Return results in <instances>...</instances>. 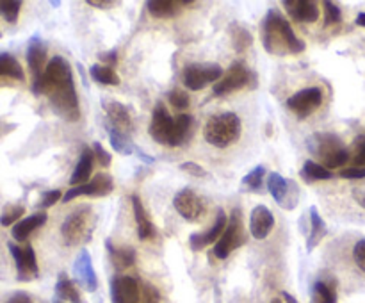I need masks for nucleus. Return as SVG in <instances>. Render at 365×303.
I'll return each mask as SVG.
<instances>
[{"instance_id":"obj_1","label":"nucleus","mask_w":365,"mask_h":303,"mask_svg":"<svg viewBox=\"0 0 365 303\" xmlns=\"http://www.w3.org/2000/svg\"><path fill=\"white\" fill-rule=\"evenodd\" d=\"M32 93L48 96L53 111L66 121H78L81 118L73 73L64 57L56 56L48 61L43 77L32 84Z\"/></svg>"},{"instance_id":"obj_2","label":"nucleus","mask_w":365,"mask_h":303,"mask_svg":"<svg viewBox=\"0 0 365 303\" xmlns=\"http://www.w3.org/2000/svg\"><path fill=\"white\" fill-rule=\"evenodd\" d=\"M153 141L164 146H182L191 139L195 132V118L191 114H180L173 118L163 102L153 107L152 121L148 127Z\"/></svg>"},{"instance_id":"obj_3","label":"nucleus","mask_w":365,"mask_h":303,"mask_svg":"<svg viewBox=\"0 0 365 303\" xmlns=\"http://www.w3.org/2000/svg\"><path fill=\"white\" fill-rule=\"evenodd\" d=\"M262 45L267 52L274 56L302 53L307 48L305 41L296 36L291 24L274 7L267 11L262 21Z\"/></svg>"},{"instance_id":"obj_4","label":"nucleus","mask_w":365,"mask_h":303,"mask_svg":"<svg viewBox=\"0 0 365 303\" xmlns=\"http://www.w3.org/2000/svg\"><path fill=\"white\" fill-rule=\"evenodd\" d=\"M241 118L234 113L214 114L207 120L205 128H203L205 141L216 148H227V146L234 145L241 138Z\"/></svg>"},{"instance_id":"obj_5","label":"nucleus","mask_w":365,"mask_h":303,"mask_svg":"<svg viewBox=\"0 0 365 303\" xmlns=\"http://www.w3.org/2000/svg\"><path fill=\"white\" fill-rule=\"evenodd\" d=\"M309 146L314 155L319 159L321 166L327 170H335L349 163L351 152L342 143V139L335 134H314L309 139Z\"/></svg>"},{"instance_id":"obj_6","label":"nucleus","mask_w":365,"mask_h":303,"mask_svg":"<svg viewBox=\"0 0 365 303\" xmlns=\"http://www.w3.org/2000/svg\"><path fill=\"white\" fill-rule=\"evenodd\" d=\"M95 228V214L91 207H78L64 220L61 227V235L66 246H78L89 241Z\"/></svg>"},{"instance_id":"obj_7","label":"nucleus","mask_w":365,"mask_h":303,"mask_svg":"<svg viewBox=\"0 0 365 303\" xmlns=\"http://www.w3.org/2000/svg\"><path fill=\"white\" fill-rule=\"evenodd\" d=\"M246 242V234H245V227H242V216L239 212V209H235L232 212V216L228 217V225L225 228L223 235L220 237V241L216 242L214 246V255L217 259H227L230 257V253L234 252L235 248H239L241 245Z\"/></svg>"},{"instance_id":"obj_8","label":"nucleus","mask_w":365,"mask_h":303,"mask_svg":"<svg viewBox=\"0 0 365 303\" xmlns=\"http://www.w3.org/2000/svg\"><path fill=\"white\" fill-rule=\"evenodd\" d=\"M253 78H255V75L246 68L245 63H234L225 71L223 77L212 86V91L216 96L230 95V93L245 89L246 86L252 84Z\"/></svg>"},{"instance_id":"obj_9","label":"nucleus","mask_w":365,"mask_h":303,"mask_svg":"<svg viewBox=\"0 0 365 303\" xmlns=\"http://www.w3.org/2000/svg\"><path fill=\"white\" fill-rule=\"evenodd\" d=\"M267 189H269L271 196H273L274 202L282 209L292 210L298 205L299 188L292 178L282 177L280 173H269V177H267Z\"/></svg>"},{"instance_id":"obj_10","label":"nucleus","mask_w":365,"mask_h":303,"mask_svg":"<svg viewBox=\"0 0 365 303\" xmlns=\"http://www.w3.org/2000/svg\"><path fill=\"white\" fill-rule=\"evenodd\" d=\"M223 73L220 64H189L184 70V84L191 91H200L209 84H216Z\"/></svg>"},{"instance_id":"obj_11","label":"nucleus","mask_w":365,"mask_h":303,"mask_svg":"<svg viewBox=\"0 0 365 303\" xmlns=\"http://www.w3.org/2000/svg\"><path fill=\"white\" fill-rule=\"evenodd\" d=\"M9 252L13 255L14 264H16V273L18 280L20 282H31L34 278H38L39 267L38 260H36L34 248L31 245L27 246H16L14 242H9Z\"/></svg>"},{"instance_id":"obj_12","label":"nucleus","mask_w":365,"mask_h":303,"mask_svg":"<svg viewBox=\"0 0 365 303\" xmlns=\"http://www.w3.org/2000/svg\"><path fill=\"white\" fill-rule=\"evenodd\" d=\"M323 103V91L319 88H305L287 100V107L298 118H307L316 113Z\"/></svg>"},{"instance_id":"obj_13","label":"nucleus","mask_w":365,"mask_h":303,"mask_svg":"<svg viewBox=\"0 0 365 303\" xmlns=\"http://www.w3.org/2000/svg\"><path fill=\"white\" fill-rule=\"evenodd\" d=\"M173 205L175 209H177V212L187 221H198L207 210L205 202H203L202 196L196 195L192 189L187 188L182 189V191H178L177 195H175Z\"/></svg>"},{"instance_id":"obj_14","label":"nucleus","mask_w":365,"mask_h":303,"mask_svg":"<svg viewBox=\"0 0 365 303\" xmlns=\"http://www.w3.org/2000/svg\"><path fill=\"white\" fill-rule=\"evenodd\" d=\"M110 299L113 303H139L141 282L128 274H118L110 280Z\"/></svg>"},{"instance_id":"obj_15","label":"nucleus","mask_w":365,"mask_h":303,"mask_svg":"<svg viewBox=\"0 0 365 303\" xmlns=\"http://www.w3.org/2000/svg\"><path fill=\"white\" fill-rule=\"evenodd\" d=\"M114 189V180L110 175L98 173L93 177L88 184L77 185L71 188L66 195H63V202H71V200L78 198V196H107Z\"/></svg>"},{"instance_id":"obj_16","label":"nucleus","mask_w":365,"mask_h":303,"mask_svg":"<svg viewBox=\"0 0 365 303\" xmlns=\"http://www.w3.org/2000/svg\"><path fill=\"white\" fill-rule=\"evenodd\" d=\"M27 64L32 73V84L43 77L46 70V45L39 36H32L27 43Z\"/></svg>"},{"instance_id":"obj_17","label":"nucleus","mask_w":365,"mask_h":303,"mask_svg":"<svg viewBox=\"0 0 365 303\" xmlns=\"http://www.w3.org/2000/svg\"><path fill=\"white\" fill-rule=\"evenodd\" d=\"M73 273L75 278L78 280V284L86 289V291L93 292L98 287V278H96L95 267H93L91 255H89L88 250H82L77 255L73 264Z\"/></svg>"},{"instance_id":"obj_18","label":"nucleus","mask_w":365,"mask_h":303,"mask_svg":"<svg viewBox=\"0 0 365 303\" xmlns=\"http://www.w3.org/2000/svg\"><path fill=\"white\" fill-rule=\"evenodd\" d=\"M274 228V216L266 205H257L250 214V232L255 239L262 241Z\"/></svg>"},{"instance_id":"obj_19","label":"nucleus","mask_w":365,"mask_h":303,"mask_svg":"<svg viewBox=\"0 0 365 303\" xmlns=\"http://www.w3.org/2000/svg\"><path fill=\"white\" fill-rule=\"evenodd\" d=\"M227 225H228L227 214H225V210H220V212H217L216 221H214V225L209 228V230L203 232V234H192L191 235V239H189L191 250H195V252H200V250L205 248V246L212 245L214 241H216V242L220 241V237L223 235Z\"/></svg>"},{"instance_id":"obj_20","label":"nucleus","mask_w":365,"mask_h":303,"mask_svg":"<svg viewBox=\"0 0 365 303\" xmlns=\"http://www.w3.org/2000/svg\"><path fill=\"white\" fill-rule=\"evenodd\" d=\"M285 11L299 24H314L319 18V6L314 0H285Z\"/></svg>"},{"instance_id":"obj_21","label":"nucleus","mask_w":365,"mask_h":303,"mask_svg":"<svg viewBox=\"0 0 365 303\" xmlns=\"http://www.w3.org/2000/svg\"><path fill=\"white\" fill-rule=\"evenodd\" d=\"M103 109H106L107 118H109V125H113L114 128H118L123 134H128L134 128V123H132V116L128 113L127 106L120 102H103Z\"/></svg>"},{"instance_id":"obj_22","label":"nucleus","mask_w":365,"mask_h":303,"mask_svg":"<svg viewBox=\"0 0 365 303\" xmlns=\"http://www.w3.org/2000/svg\"><path fill=\"white\" fill-rule=\"evenodd\" d=\"M191 4L195 2H191V0H150L146 7H148L152 16L168 20V18L178 16Z\"/></svg>"},{"instance_id":"obj_23","label":"nucleus","mask_w":365,"mask_h":303,"mask_svg":"<svg viewBox=\"0 0 365 303\" xmlns=\"http://www.w3.org/2000/svg\"><path fill=\"white\" fill-rule=\"evenodd\" d=\"M132 209H134L135 225H138V237L141 241H148L155 235V227H153L152 220H150L148 212H146L145 205L138 195L132 196Z\"/></svg>"},{"instance_id":"obj_24","label":"nucleus","mask_w":365,"mask_h":303,"mask_svg":"<svg viewBox=\"0 0 365 303\" xmlns=\"http://www.w3.org/2000/svg\"><path fill=\"white\" fill-rule=\"evenodd\" d=\"M93 164H95V157H93V150L84 148L82 150V155L78 159L77 166H75L73 175L70 178V184L73 188L82 184H88L89 177H91V171H93Z\"/></svg>"},{"instance_id":"obj_25","label":"nucleus","mask_w":365,"mask_h":303,"mask_svg":"<svg viewBox=\"0 0 365 303\" xmlns=\"http://www.w3.org/2000/svg\"><path fill=\"white\" fill-rule=\"evenodd\" d=\"M46 223V212H38L32 214V216L24 217V220L18 221L16 225H13V230H11V235L16 241H25L36 228H39L41 225Z\"/></svg>"},{"instance_id":"obj_26","label":"nucleus","mask_w":365,"mask_h":303,"mask_svg":"<svg viewBox=\"0 0 365 303\" xmlns=\"http://www.w3.org/2000/svg\"><path fill=\"white\" fill-rule=\"evenodd\" d=\"M309 216H310V234H309V237H307V250H309V252H312V250L316 248L321 241H323V237L327 235L328 228H327V223H324V220L321 217L317 207H310Z\"/></svg>"},{"instance_id":"obj_27","label":"nucleus","mask_w":365,"mask_h":303,"mask_svg":"<svg viewBox=\"0 0 365 303\" xmlns=\"http://www.w3.org/2000/svg\"><path fill=\"white\" fill-rule=\"evenodd\" d=\"M107 250H109V255L113 264L116 266V269H125V267H130L135 264V250L130 248V246H121V248H116V246L110 245V241L106 242Z\"/></svg>"},{"instance_id":"obj_28","label":"nucleus","mask_w":365,"mask_h":303,"mask_svg":"<svg viewBox=\"0 0 365 303\" xmlns=\"http://www.w3.org/2000/svg\"><path fill=\"white\" fill-rule=\"evenodd\" d=\"M106 128H107V134H109V141L110 145H113L114 152L121 153V155H130V153L135 152L134 143L127 138V134H123V132H120L118 128H114L113 125L109 123L106 125Z\"/></svg>"},{"instance_id":"obj_29","label":"nucleus","mask_w":365,"mask_h":303,"mask_svg":"<svg viewBox=\"0 0 365 303\" xmlns=\"http://www.w3.org/2000/svg\"><path fill=\"white\" fill-rule=\"evenodd\" d=\"M230 38L232 46L235 48V52H245V50H248L253 43L252 32H250L245 25L237 24V21H234V24L230 25Z\"/></svg>"},{"instance_id":"obj_30","label":"nucleus","mask_w":365,"mask_h":303,"mask_svg":"<svg viewBox=\"0 0 365 303\" xmlns=\"http://www.w3.org/2000/svg\"><path fill=\"white\" fill-rule=\"evenodd\" d=\"M0 77H9L13 81H24L25 73L21 70L20 63L16 57H13L7 52H0Z\"/></svg>"},{"instance_id":"obj_31","label":"nucleus","mask_w":365,"mask_h":303,"mask_svg":"<svg viewBox=\"0 0 365 303\" xmlns=\"http://www.w3.org/2000/svg\"><path fill=\"white\" fill-rule=\"evenodd\" d=\"M56 292L61 299H64V302L84 303L82 302L81 294H78V289L75 287L73 282H71L64 273L59 274V280H57V285H56Z\"/></svg>"},{"instance_id":"obj_32","label":"nucleus","mask_w":365,"mask_h":303,"mask_svg":"<svg viewBox=\"0 0 365 303\" xmlns=\"http://www.w3.org/2000/svg\"><path fill=\"white\" fill-rule=\"evenodd\" d=\"M89 75L93 81L100 82L106 86H118L120 84V75L113 70V68L106 66V64H93L89 68Z\"/></svg>"},{"instance_id":"obj_33","label":"nucleus","mask_w":365,"mask_h":303,"mask_svg":"<svg viewBox=\"0 0 365 303\" xmlns=\"http://www.w3.org/2000/svg\"><path fill=\"white\" fill-rule=\"evenodd\" d=\"M302 177L307 182H316V180H330L334 178V173L330 170H327L324 166H321L316 160H307L305 166L302 170Z\"/></svg>"},{"instance_id":"obj_34","label":"nucleus","mask_w":365,"mask_h":303,"mask_svg":"<svg viewBox=\"0 0 365 303\" xmlns=\"http://www.w3.org/2000/svg\"><path fill=\"white\" fill-rule=\"evenodd\" d=\"M312 298L314 303H337V292L334 285L327 282H316L312 289Z\"/></svg>"},{"instance_id":"obj_35","label":"nucleus","mask_w":365,"mask_h":303,"mask_svg":"<svg viewBox=\"0 0 365 303\" xmlns=\"http://www.w3.org/2000/svg\"><path fill=\"white\" fill-rule=\"evenodd\" d=\"M264 177H266V168L264 166L253 168V170L242 178V189H246V191H260Z\"/></svg>"},{"instance_id":"obj_36","label":"nucleus","mask_w":365,"mask_h":303,"mask_svg":"<svg viewBox=\"0 0 365 303\" xmlns=\"http://www.w3.org/2000/svg\"><path fill=\"white\" fill-rule=\"evenodd\" d=\"M21 2L20 0H0V16L9 24H16L20 16Z\"/></svg>"},{"instance_id":"obj_37","label":"nucleus","mask_w":365,"mask_h":303,"mask_svg":"<svg viewBox=\"0 0 365 303\" xmlns=\"http://www.w3.org/2000/svg\"><path fill=\"white\" fill-rule=\"evenodd\" d=\"M25 209L24 205H7L6 209H4L2 216H0V225L2 227H9V225H16L18 221H20V217L24 216Z\"/></svg>"},{"instance_id":"obj_38","label":"nucleus","mask_w":365,"mask_h":303,"mask_svg":"<svg viewBox=\"0 0 365 303\" xmlns=\"http://www.w3.org/2000/svg\"><path fill=\"white\" fill-rule=\"evenodd\" d=\"M323 7H324V24L335 25L342 20V13H341V9H339L337 4H334L328 0V2L323 4Z\"/></svg>"},{"instance_id":"obj_39","label":"nucleus","mask_w":365,"mask_h":303,"mask_svg":"<svg viewBox=\"0 0 365 303\" xmlns=\"http://www.w3.org/2000/svg\"><path fill=\"white\" fill-rule=\"evenodd\" d=\"M168 98H170V103L175 107V109L182 111V109H187L189 103H191V98H189V95L185 91H182V89H173V91L168 95Z\"/></svg>"},{"instance_id":"obj_40","label":"nucleus","mask_w":365,"mask_h":303,"mask_svg":"<svg viewBox=\"0 0 365 303\" xmlns=\"http://www.w3.org/2000/svg\"><path fill=\"white\" fill-rule=\"evenodd\" d=\"M349 163H351V166L365 168V139L364 138L356 139L355 148H353L351 157H349Z\"/></svg>"},{"instance_id":"obj_41","label":"nucleus","mask_w":365,"mask_h":303,"mask_svg":"<svg viewBox=\"0 0 365 303\" xmlns=\"http://www.w3.org/2000/svg\"><path fill=\"white\" fill-rule=\"evenodd\" d=\"M159 291L152 284L141 282V299H139V303H159Z\"/></svg>"},{"instance_id":"obj_42","label":"nucleus","mask_w":365,"mask_h":303,"mask_svg":"<svg viewBox=\"0 0 365 303\" xmlns=\"http://www.w3.org/2000/svg\"><path fill=\"white\" fill-rule=\"evenodd\" d=\"M63 200V192L59 189H52V191H46L41 195L39 200V209H48V207L56 205V202Z\"/></svg>"},{"instance_id":"obj_43","label":"nucleus","mask_w":365,"mask_h":303,"mask_svg":"<svg viewBox=\"0 0 365 303\" xmlns=\"http://www.w3.org/2000/svg\"><path fill=\"white\" fill-rule=\"evenodd\" d=\"M93 157H95V160L98 163V166L107 168L110 164L109 152H106V148H103L100 143H93Z\"/></svg>"},{"instance_id":"obj_44","label":"nucleus","mask_w":365,"mask_h":303,"mask_svg":"<svg viewBox=\"0 0 365 303\" xmlns=\"http://www.w3.org/2000/svg\"><path fill=\"white\" fill-rule=\"evenodd\" d=\"M353 259H355L356 266L365 273V237L360 239L353 248Z\"/></svg>"},{"instance_id":"obj_45","label":"nucleus","mask_w":365,"mask_h":303,"mask_svg":"<svg viewBox=\"0 0 365 303\" xmlns=\"http://www.w3.org/2000/svg\"><path fill=\"white\" fill-rule=\"evenodd\" d=\"M341 177L349 178V180H362V178H365V168H344V170H341Z\"/></svg>"},{"instance_id":"obj_46","label":"nucleus","mask_w":365,"mask_h":303,"mask_svg":"<svg viewBox=\"0 0 365 303\" xmlns=\"http://www.w3.org/2000/svg\"><path fill=\"white\" fill-rule=\"evenodd\" d=\"M180 170L182 171H185V173H189V175H192V177H207V171L203 170L202 166H200V164H196V163H182L180 164Z\"/></svg>"},{"instance_id":"obj_47","label":"nucleus","mask_w":365,"mask_h":303,"mask_svg":"<svg viewBox=\"0 0 365 303\" xmlns=\"http://www.w3.org/2000/svg\"><path fill=\"white\" fill-rule=\"evenodd\" d=\"M7 303H32V299L27 292H14L13 298H11Z\"/></svg>"},{"instance_id":"obj_48","label":"nucleus","mask_w":365,"mask_h":303,"mask_svg":"<svg viewBox=\"0 0 365 303\" xmlns=\"http://www.w3.org/2000/svg\"><path fill=\"white\" fill-rule=\"evenodd\" d=\"M88 4L93 7H100V9H109L114 6L113 0H88Z\"/></svg>"},{"instance_id":"obj_49","label":"nucleus","mask_w":365,"mask_h":303,"mask_svg":"<svg viewBox=\"0 0 365 303\" xmlns=\"http://www.w3.org/2000/svg\"><path fill=\"white\" fill-rule=\"evenodd\" d=\"M353 196H355V200L359 202V205H362L365 209V185H362V188H356L355 191H353Z\"/></svg>"},{"instance_id":"obj_50","label":"nucleus","mask_w":365,"mask_h":303,"mask_svg":"<svg viewBox=\"0 0 365 303\" xmlns=\"http://www.w3.org/2000/svg\"><path fill=\"white\" fill-rule=\"evenodd\" d=\"M102 57L103 61H106L107 63V66H113V64H116V61H118V53H116V50H110L109 53H102Z\"/></svg>"},{"instance_id":"obj_51","label":"nucleus","mask_w":365,"mask_h":303,"mask_svg":"<svg viewBox=\"0 0 365 303\" xmlns=\"http://www.w3.org/2000/svg\"><path fill=\"white\" fill-rule=\"evenodd\" d=\"M135 152H138L139 159H143V160H145V163H148V164H152V163H153V159H152V157H148V155H146V153H145V152H143V150L135 148Z\"/></svg>"},{"instance_id":"obj_52","label":"nucleus","mask_w":365,"mask_h":303,"mask_svg":"<svg viewBox=\"0 0 365 303\" xmlns=\"http://www.w3.org/2000/svg\"><path fill=\"white\" fill-rule=\"evenodd\" d=\"M282 298H284L285 303H298V299L289 294V292H282Z\"/></svg>"},{"instance_id":"obj_53","label":"nucleus","mask_w":365,"mask_h":303,"mask_svg":"<svg viewBox=\"0 0 365 303\" xmlns=\"http://www.w3.org/2000/svg\"><path fill=\"white\" fill-rule=\"evenodd\" d=\"M356 25H360V27H365V13H360L359 16H356Z\"/></svg>"},{"instance_id":"obj_54","label":"nucleus","mask_w":365,"mask_h":303,"mask_svg":"<svg viewBox=\"0 0 365 303\" xmlns=\"http://www.w3.org/2000/svg\"><path fill=\"white\" fill-rule=\"evenodd\" d=\"M271 303H282V302H280V299H273V302H271Z\"/></svg>"},{"instance_id":"obj_55","label":"nucleus","mask_w":365,"mask_h":303,"mask_svg":"<svg viewBox=\"0 0 365 303\" xmlns=\"http://www.w3.org/2000/svg\"><path fill=\"white\" fill-rule=\"evenodd\" d=\"M0 36H2V34H0Z\"/></svg>"}]
</instances>
